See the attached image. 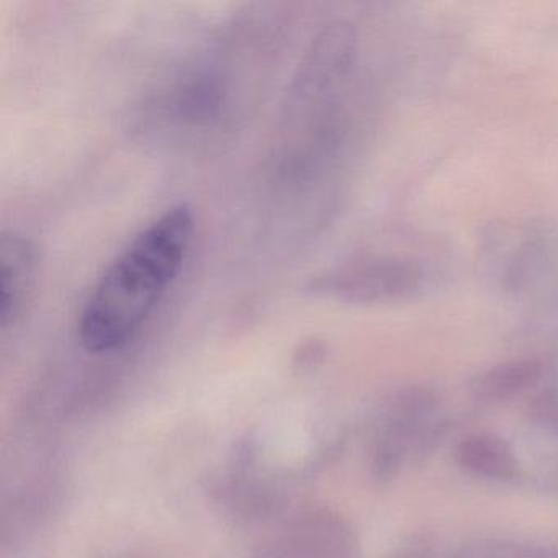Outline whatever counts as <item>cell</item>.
Listing matches in <instances>:
<instances>
[{
    "instance_id": "52a82bcc",
    "label": "cell",
    "mask_w": 558,
    "mask_h": 558,
    "mask_svg": "<svg viewBox=\"0 0 558 558\" xmlns=\"http://www.w3.org/2000/svg\"><path fill=\"white\" fill-rule=\"evenodd\" d=\"M456 558H558V545H522L511 542H476Z\"/></svg>"
},
{
    "instance_id": "6da1fadb",
    "label": "cell",
    "mask_w": 558,
    "mask_h": 558,
    "mask_svg": "<svg viewBox=\"0 0 558 558\" xmlns=\"http://www.w3.org/2000/svg\"><path fill=\"white\" fill-rule=\"evenodd\" d=\"M194 233V211L178 204L123 247L81 310L77 332L86 351H119L136 338L181 276Z\"/></svg>"
},
{
    "instance_id": "3957f363",
    "label": "cell",
    "mask_w": 558,
    "mask_h": 558,
    "mask_svg": "<svg viewBox=\"0 0 558 558\" xmlns=\"http://www.w3.org/2000/svg\"><path fill=\"white\" fill-rule=\"evenodd\" d=\"M423 272L410 260L374 257L323 274L310 292L349 303H381L407 299L420 290Z\"/></svg>"
},
{
    "instance_id": "277c9868",
    "label": "cell",
    "mask_w": 558,
    "mask_h": 558,
    "mask_svg": "<svg viewBox=\"0 0 558 558\" xmlns=\"http://www.w3.org/2000/svg\"><path fill=\"white\" fill-rule=\"evenodd\" d=\"M37 277V253L22 234L4 233L0 243V323L8 329L27 308Z\"/></svg>"
},
{
    "instance_id": "7a4b0ae2",
    "label": "cell",
    "mask_w": 558,
    "mask_h": 558,
    "mask_svg": "<svg viewBox=\"0 0 558 558\" xmlns=\"http://www.w3.org/2000/svg\"><path fill=\"white\" fill-rule=\"evenodd\" d=\"M437 410L436 393L423 387L407 388L391 400L372 449V475L377 482H390L404 460L436 447L446 427L437 420Z\"/></svg>"
},
{
    "instance_id": "5b68a950",
    "label": "cell",
    "mask_w": 558,
    "mask_h": 558,
    "mask_svg": "<svg viewBox=\"0 0 558 558\" xmlns=\"http://www.w3.org/2000/svg\"><path fill=\"white\" fill-rule=\"evenodd\" d=\"M457 463L472 475L511 482L519 475V460L508 440L495 433H472L456 449Z\"/></svg>"
},
{
    "instance_id": "8992f818",
    "label": "cell",
    "mask_w": 558,
    "mask_h": 558,
    "mask_svg": "<svg viewBox=\"0 0 558 558\" xmlns=\"http://www.w3.org/2000/svg\"><path fill=\"white\" fill-rule=\"evenodd\" d=\"M544 367L534 359L502 362L473 381V391L480 400L506 401L524 393L541 381Z\"/></svg>"
}]
</instances>
